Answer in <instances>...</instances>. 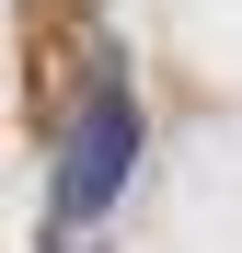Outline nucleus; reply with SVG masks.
Returning <instances> with one entry per match:
<instances>
[{"label":"nucleus","mask_w":242,"mask_h":253,"mask_svg":"<svg viewBox=\"0 0 242 253\" xmlns=\"http://www.w3.org/2000/svg\"><path fill=\"white\" fill-rule=\"evenodd\" d=\"M139 150H150L139 69H127V46H93V69H81V92H69V115H58L47 219H69V230H104L115 207H127V184H139Z\"/></svg>","instance_id":"1"}]
</instances>
